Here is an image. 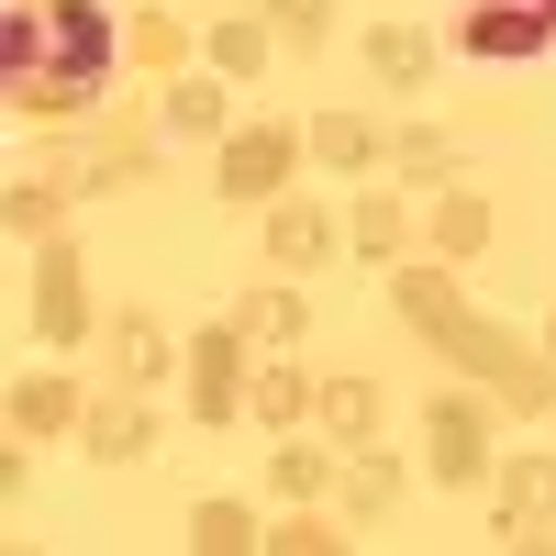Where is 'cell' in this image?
Segmentation results:
<instances>
[{"label": "cell", "mask_w": 556, "mask_h": 556, "mask_svg": "<svg viewBox=\"0 0 556 556\" xmlns=\"http://www.w3.org/2000/svg\"><path fill=\"white\" fill-rule=\"evenodd\" d=\"M56 201H67V190H56L45 167H34V178H12V201H0V223H12V235H56Z\"/></svg>", "instance_id": "obj_22"}, {"label": "cell", "mask_w": 556, "mask_h": 556, "mask_svg": "<svg viewBox=\"0 0 556 556\" xmlns=\"http://www.w3.org/2000/svg\"><path fill=\"white\" fill-rule=\"evenodd\" d=\"M501 412H556V367H513V379H501Z\"/></svg>", "instance_id": "obj_29"}, {"label": "cell", "mask_w": 556, "mask_h": 556, "mask_svg": "<svg viewBox=\"0 0 556 556\" xmlns=\"http://www.w3.org/2000/svg\"><path fill=\"white\" fill-rule=\"evenodd\" d=\"M256 67H267V23L223 12V23H212V78H256Z\"/></svg>", "instance_id": "obj_18"}, {"label": "cell", "mask_w": 556, "mask_h": 556, "mask_svg": "<svg viewBox=\"0 0 556 556\" xmlns=\"http://www.w3.org/2000/svg\"><path fill=\"white\" fill-rule=\"evenodd\" d=\"M345 235H356L367 256H390V245H401V201H390V190H367V201L345 212Z\"/></svg>", "instance_id": "obj_26"}, {"label": "cell", "mask_w": 556, "mask_h": 556, "mask_svg": "<svg viewBox=\"0 0 556 556\" xmlns=\"http://www.w3.org/2000/svg\"><path fill=\"white\" fill-rule=\"evenodd\" d=\"M112 379H123V390L167 379V323H156V312H112Z\"/></svg>", "instance_id": "obj_10"}, {"label": "cell", "mask_w": 556, "mask_h": 556, "mask_svg": "<svg viewBox=\"0 0 556 556\" xmlns=\"http://www.w3.org/2000/svg\"><path fill=\"white\" fill-rule=\"evenodd\" d=\"M390 167H412V178H456L468 156H456V134H434V123H412L401 146H390Z\"/></svg>", "instance_id": "obj_24"}, {"label": "cell", "mask_w": 556, "mask_h": 556, "mask_svg": "<svg viewBox=\"0 0 556 556\" xmlns=\"http://www.w3.org/2000/svg\"><path fill=\"white\" fill-rule=\"evenodd\" d=\"M312 412H323L345 445H367V434H379V379H323V390H312Z\"/></svg>", "instance_id": "obj_14"}, {"label": "cell", "mask_w": 556, "mask_h": 556, "mask_svg": "<svg viewBox=\"0 0 556 556\" xmlns=\"http://www.w3.org/2000/svg\"><path fill=\"white\" fill-rule=\"evenodd\" d=\"M267 34H290V45H323V34H334V0H267Z\"/></svg>", "instance_id": "obj_28"}, {"label": "cell", "mask_w": 556, "mask_h": 556, "mask_svg": "<svg viewBox=\"0 0 556 556\" xmlns=\"http://www.w3.org/2000/svg\"><path fill=\"white\" fill-rule=\"evenodd\" d=\"M134 56H146V67H178V56H190V34H178L167 12H146V23H134Z\"/></svg>", "instance_id": "obj_30"}, {"label": "cell", "mask_w": 556, "mask_h": 556, "mask_svg": "<svg viewBox=\"0 0 556 556\" xmlns=\"http://www.w3.org/2000/svg\"><path fill=\"white\" fill-rule=\"evenodd\" d=\"M190 412L201 424H235L245 412V323H212L190 345Z\"/></svg>", "instance_id": "obj_5"}, {"label": "cell", "mask_w": 556, "mask_h": 556, "mask_svg": "<svg viewBox=\"0 0 556 556\" xmlns=\"http://www.w3.org/2000/svg\"><path fill=\"white\" fill-rule=\"evenodd\" d=\"M245 412H256V424H278V434H290L301 412H312V379H301L290 356H278V367H256V379H245Z\"/></svg>", "instance_id": "obj_13"}, {"label": "cell", "mask_w": 556, "mask_h": 556, "mask_svg": "<svg viewBox=\"0 0 556 556\" xmlns=\"http://www.w3.org/2000/svg\"><path fill=\"white\" fill-rule=\"evenodd\" d=\"M235 323H245V345H301V334H312V312H301V290H256V301H245Z\"/></svg>", "instance_id": "obj_17"}, {"label": "cell", "mask_w": 556, "mask_h": 556, "mask_svg": "<svg viewBox=\"0 0 556 556\" xmlns=\"http://www.w3.org/2000/svg\"><path fill=\"white\" fill-rule=\"evenodd\" d=\"M390 301H401V323L445 334V323H456V278H445V267H401V278H390Z\"/></svg>", "instance_id": "obj_15"}, {"label": "cell", "mask_w": 556, "mask_h": 556, "mask_svg": "<svg viewBox=\"0 0 556 556\" xmlns=\"http://www.w3.org/2000/svg\"><path fill=\"white\" fill-rule=\"evenodd\" d=\"M267 545H278V556H334L345 534H334V523H312V513H290V523H278Z\"/></svg>", "instance_id": "obj_31"}, {"label": "cell", "mask_w": 556, "mask_h": 556, "mask_svg": "<svg viewBox=\"0 0 556 556\" xmlns=\"http://www.w3.org/2000/svg\"><path fill=\"white\" fill-rule=\"evenodd\" d=\"M434 345H445L456 367H468V379H490V390H501V379H513V367H523V345L501 334V323H479V312H456V323H445Z\"/></svg>", "instance_id": "obj_8"}, {"label": "cell", "mask_w": 556, "mask_h": 556, "mask_svg": "<svg viewBox=\"0 0 556 556\" xmlns=\"http://www.w3.org/2000/svg\"><path fill=\"white\" fill-rule=\"evenodd\" d=\"M78 267H89L78 245H45L34 256V345H78L89 334V278Z\"/></svg>", "instance_id": "obj_4"}, {"label": "cell", "mask_w": 556, "mask_h": 556, "mask_svg": "<svg viewBox=\"0 0 556 556\" xmlns=\"http://www.w3.org/2000/svg\"><path fill=\"white\" fill-rule=\"evenodd\" d=\"M56 424H78V390L67 379H23L12 390V434H56Z\"/></svg>", "instance_id": "obj_19"}, {"label": "cell", "mask_w": 556, "mask_h": 556, "mask_svg": "<svg viewBox=\"0 0 556 556\" xmlns=\"http://www.w3.org/2000/svg\"><path fill=\"white\" fill-rule=\"evenodd\" d=\"M390 501H401V468H390V456H356V468H345V513L390 523Z\"/></svg>", "instance_id": "obj_21"}, {"label": "cell", "mask_w": 556, "mask_h": 556, "mask_svg": "<svg viewBox=\"0 0 556 556\" xmlns=\"http://www.w3.org/2000/svg\"><path fill=\"white\" fill-rule=\"evenodd\" d=\"M190 545H201V556H245V545H267V534L245 523V501H201V513H190Z\"/></svg>", "instance_id": "obj_20"}, {"label": "cell", "mask_w": 556, "mask_h": 556, "mask_svg": "<svg viewBox=\"0 0 556 556\" xmlns=\"http://www.w3.org/2000/svg\"><path fill=\"white\" fill-rule=\"evenodd\" d=\"M167 134H223V89H212L201 67H190V78L167 89Z\"/></svg>", "instance_id": "obj_25"}, {"label": "cell", "mask_w": 556, "mask_h": 556, "mask_svg": "<svg viewBox=\"0 0 556 556\" xmlns=\"http://www.w3.org/2000/svg\"><path fill=\"white\" fill-rule=\"evenodd\" d=\"M501 545H556V456L501 468Z\"/></svg>", "instance_id": "obj_6"}, {"label": "cell", "mask_w": 556, "mask_h": 556, "mask_svg": "<svg viewBox=\"0 0 556 556\" xmlns=\"http://www.w3.org/2000/svg\"><path fill=\"white\" fill-rule=\"evenodd\" d=\"M334 256V212L323 201H267V267H323Z\"/></svg>", "instance_id": "obj_7"}, {"label": "cell", "mask_w": 556, "mask_h": 556, "mask_svg": "<svg viewBox=\"0 0 556 556\" xmlns=\"http://www.w3.org/2000/svg\"><path fill=\"white\" fill-rule=\"evenodd\" d=\"M545 356H556V323H545Z\"/></svg>", "instance_id": "obj_32"}, {"label": "cell", "mask_w": 556, "mask_h": 556, "mask_svg": "<svg viewBox=\"0 0 556 556\" xmlns=\"http://www.w3.org/2000/svg\"><path fill=\"white\" fill-rule=\"evenodd\" d=\"M434 245L468 267V256L490 245V201H479V190H445V201H434Z\"/></svg>", "instance_id": "obj_16"}, {"label": "cell", "mask_w": 556, "mask_h": 556, "mask_svg": "<svg viewBox=\"0 0 556 556\" xmlns=\"http://www.w3.org/2000/svg\"><path fill=\"white\" fill-rule=\"evenodd\" d=\"M323 479H334V468H323V445H290V434H278V456H267V490H278V501H312Z\"/></svg>", "instance_id": "obj_23"}, {"label": "cell", "mask_w": 556, "mask_h": 556, "mask_svg": "<svg viewBox=\"0 0 556 556\" xmlns=\"http://www.w3.org/2000/svg\"><path fill=\"white\" fill-rule=\"evenodd\" d=\"M301 156H312V146H301L290 123H245V134H223V167H212V190H223V201H278Z\"/></svg>", "instance_id": "obj_3"}, {"label": "cell", "mask_w": 556, "mask_h": 556, "mask_svg": "<svg viewBox=\"0 0 556 556\" xmlns=\"http://www.w3.org/2000/svg\"><path fill=\"white\" fill-rule=\"evenodd\" d=\"M134 34H112L101 0H12L0 12V101L34 123H67L112 89V56Z\"/></svg>", "instance_id": "obj_1"}, {"label": "cell", "mask_w": 556, "mask_h": 556, "mask_svg": "<svg viewBox=\"0 0 556 556\" xmlns=\"http://www.w3.org/2000/svg\"><path fill=\"white\" fill-rule=\"evenodd\" d=\"M424 67H434V45L412 34V23H379V34H367V78H379V89H424Z\"/></svg>", "instance_id": "obj_11"}, {"label": "cell", "mask_w": 556, "mask_h": 556, "mask_svg": "<svg viewBox=\"0 0 556 556\" xmlns=\"http://www.w3.org/2000/svg\"><path fill=\"white\" fill-rule=\"evenodd\" d=\"M301 146H312L323 167H379V123H367V112H323Z\"/></svg>", "instance_id": "obj_12"}, {"label": "cell", "mask_w": 556, "mask_h": 556, "mask_svg": "<svg viewBox=\"0 0 556 556\" xmlns=\"http://www.w3.org/2000/svg\"><path fill=\"white\" fill-rule=\"evenodd\" d=\"M156 445V424H146V401H89V456H101V468H134V456Z\"/></svg>", "instance_id": "obj_9"}, {"label": "cell", "mask_w": 556, "mask_h": 556, "mask_svg": "<svg viewBox=\"0 0 556 556\" xmlns=\"http://www.w3.org/2000/svg\"><path fill=\"white\" fill-rule=\"evenodd\" d=\"M556 45V0H468L456 12V56H479V67H523Z\"/></svg>", "instance_id": "obj_2"}, {"label": "cell", "mask_w": 556, "mask_h": 556, "mask_svg": "<svg viewBox=\"0 0 556 556\" xmlns=\"http://www.w3.org/2000/svg\"><path fill=\"white\" fill-rule=\"evenodd\" d=\"M424 424H434L445 445H490V401H468V390H445V401L424 412Z\"/></svg>", "instance_id": "obj_27"}]
</instances>
